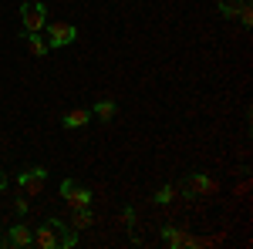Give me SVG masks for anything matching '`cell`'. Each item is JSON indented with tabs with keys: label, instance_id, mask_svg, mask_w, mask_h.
Returning <instances> with one entry per match:
<instances>
[{
	"label": "cell",
	"instance_id": "6da1fadb",
	"mask_svg": "<svg viewBox=\"0 0 253 249\" xmlns=\"http://www.w3.org/2000/svg\"><path fill=\"white\" fill-rule=\"evenodd\" d=\"M75 243H78V229H71L61 219H47L44 226L34 229V239H31V246L38 249H71Z\"/></svg>",
	"mask_w": 253,
	"mask_h": 249
},
{
	"label": "cell",
	"instance_id": "7a4b0ae2",
	"mask_svg": "<svg viewBox=\"0 0 253 249\" xmlns=\"http://www.w3.org/2000/svg\"><path fill=\"white\" fill-rule=\"evenodd\" d=\"M61 199H64V206L68 212H78V209H91V189H84V185H75L71 178H64L61 182Z\"/></svg>",
	"mask_w": 253,
	"mask_h": 249
},
{
	"label": "cell",
	"instance_id": "3957f363",
	"mask_svg": "<svg viewBox=\"0 0 253 249\" xmlns=\"http://www.w3.org/2000/svg\"><path fill=\"white\" fill-rule=\"evenodd\" d=\"M47 47H68L78 40V27L71 20H47Z\"/></svg>",
	"mask_w": 253,
	"mask_h": 249
},
{
	"label": "cell",
	"instance_id": "277c9868",
	"mask_svg": "<svg viewBox=\"0 0 253 249\" xmlns=\"http://www.w3.org/2000/svg\"><path fill=\"white\" fill-rule=\"evenodd\" d=\"M20 24H24L27 34H41L44 24H47V7H44V0L24 3V7H20Z\"/></svg>",
	"mask_w": 253,
	"mask_h": 249
},
{
	"label": "cell",
	"instance_id": "5b68a950",
	"mask_svg": "<svg viewBox=\"0 0 253 249\" xmlns=\"http://www.w3.org/2000/svg\"><path fill=\"white\" fill-rule=\"evenodd\" d=\"M17 185L27 192V195H41V192H44V185H47V169L34 165V169L20 172V175H17Z\"/></svg>",
	"mask_w": 253,
	"mask_h": 249
},
{
	"label": "cell",
	"instance_id": "8992f818",
	"mask_svg": "<svg viewBox=\"0 0 253 249\" xmlns=\"http://www.w3.org/2000/svg\"><path fill=\"white\" fill-rule=\"evenodd\" d=\"M179 189L189 192V195H206V192L216 189V182H213V178H206V175H189L186 182H179Z\"/></svg>",
	"mask_w": 253,
	"mask_h": 249
},
{
	"label": "cell",
	"instance_id": "52a82bcc",
	"mask_svg": "<svg viewBox=\"0 0 253 249\" xmlns=\"http://www.w3.org/2000/svg\"><path fill=\"white\" fill-rule=\"evenodd\" d=\"M31 239H34V229L24 226V222H17V226H10L7 239H0V243H3V246H31Z\"/></svg>",
	"mask_w": 253,
	"mask_h": 249
},
{
	"label": "cell",
	"instance_id": "ba28073f",
	"mask_svg": "<svg viewBox=\"0 0 253 249\" xmlns=\"http://www.w3.org/2000/svg\"><path fill=\"white\" fill-rule=\"evenodd\" d=\"M88 121H91V111H88V108H75V111L64 115V128H68V132H71V128H84Z\"/></svg>",
	"mask_w": 253,
	"mask_h": 249
},
{
	"label": "cell",
	"instance_id": "9c48e42d",
	"mask_svg": "<svg viewBox=\"0 0 253 249\" xmlns=\"http://www.w3.org/2000/svg\"><path fill=\"white\" fill-rule=\"evenodd\" d=\"M118 115V105L115 101H95V108H91V118H98V121H112V118Z\"/></svg>",
	"mask_w": 253,
	"mask_h": 249
},
{
	"label": "cell",
	"instance_id": "30bf717a",
	"mask_svg": "<svg viewBox=\"0 0 253 249\" xmlns=\"http://www.w3.org/2000/svg\"><path fill=\"white\" fill-rule=\"evenodd\" d=\"M71 229H91L95 226V215H91V209H78L71 212V222H68Z\"/></svg>",
	"mask_w": 253,
	"mask_h": 249
},
{
	"label": "cell",
	"instance_id": "8fae6325",
	"mask_svg": "<svg viewBox=\"0 0 253 249\" xmlns=\"http://www.w3.org/2000/svg\"><path fill=\"white\" fill-rule=\"evenodd\" d=\"M27 51H31L34 58H44L51 47H47V40L41 37V34H27Z\"/></svg>",
	"mask_w": 253,
	"mask_h": 249
},
{
	"label": "cell",
	"instance_id": "7c38bea8",
	"mask_svg": "<svg viewBox=\"0 0 253 249\" xmlns=\"http://www.w3.org/2000/svg\"><path fill=\"white\" fill-rule=\"evenodd\" d=\"M179 195H182V189L169 182V185H162V189L156 192V202H159V206H169V202H172V199H179Z\"/></svg>",
	"mask_w": 253,
	"mask_h": 249
},
{
	"label": "cell",
	"instance_id": "4fadbf2b",
	"mask_svg": "<svg viewBox=\"0 0 253 249\" xmlns=\"http://www.w3.org/2000/svg\"><path fill=\"white\" fill-rule=\"evenodd\" d=\"M162 239H166V246H169V249H179L182 243H189V239H186L182 232H175L172 226H166V229H162Z\"/></svg>",
	"mask_w": 253,
	"mask_h": 249
},
{
	"label": "cell",
	"instance_id": "5bb4252c",
	"mask_svg": "<svg viewBox=\"0 0 253 249\" xmlns=\"http://www.w3.org/2000/svg\"><path fill=\"white\" fill-rule=\"evenodd\" d=\"M14 209H17V215H27V212H31V202H27V199H17Z\"/></svg>",
	"mask_w": 253,
	"mask_h": 249
},
{
	"label": "cell",
	"instance_id": "9a60e30c",
	"mask_svg": "<svg viewBox=\"0 0 253 249\" xmlns=\"http://www.w3.org/2000/svg\"><path fill=\"white\" fill-rule=\"evenodd\" d=\"M122 219H125V226H135V209H125V212H122Z\"/></svg>",
	"mask_w": 253,
	"mask_h": 249
},
{
	"label": "cell",
	"instance_id": "2e32d148",
	"mask_svg": "<svg viewBox=\"0 0 253 249\" xmlns=\"http://www.w3.org/2000/svg\"><path fill=\"white\" fill-rule=\"evenodd\" d=\"M3 189H7V175L0 172V192H3Z\"/></svg>",
	"mask_w": 253,
	"mask_h": 249
}]
</instances>
